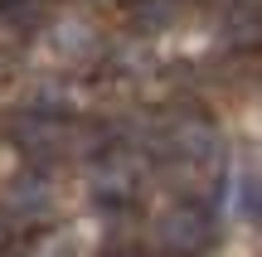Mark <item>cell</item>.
Here are the masks:
<instances>
[{
    "label": "cell",
    "instance_id": "10",
    "mask_svg": "<svg viewBox=\"0 0 262 257\" xmlns=\"http://www.w3.org/2000/svg\"><path fill=\"white\" fill-rule=\"evenodd\" d=\"M107 63H112L117 73H126V78H141V73L156 68V49H150L146 39H122V44H112Z\"/></svg>",
    "mask_w": 262,
    "mask_h": 257
},
{
    "label": "cell",
    "instance_id": "11",
    "mask_svg": "<svg viewBox=\"0 0 262 257\" xmlns=\"http://www.w3.org/2000/svg\"><path fill=\"white\" fill-rule=\"evenodd\" d=\"M44 5L39 0H0V29L5 34H39Z\"/></svg>",
    "mask_w": 262,
    "mask_h": 257
},
{
    "label": "cell",
    "instance_id": "4",
    "mask_svg": "<svg viewBox=\"0 0 262 257\" xmlns=\"http://www.w3.org/2000/svg\"><path fill=\"white\" fill-rule=\"evenodd\" d=\"M141 184H146V175H141V160L131 151H102L93 160V175H88V190L112 209L131 204L141 194Z\"/></svg>",
    "mask_w": 262,
    "mask_h": 257
},
{
    "label": "cell",
    "instance_id": "2",
    "mask_svg": "<svg viewBox=\"0 0 262 257\" xmlns=\"http://www.w3.org/2000/svg\"><path fill=\"white\" fill-rule=\"evenodd\" d=\"M156 136H160V151L175 155L189 170H204V165H214L219 155H224V136H219V126L209 122L204 112H180L175 122H165Z\"/></svg>",
    "mask_w": 262,
    "mask_h": 257
},
{
    "label": "cell",
    "instance_id": "5",
    "mask_svg": "<svg viewBox=\"0 0 262 257\" xmlns=\"http://www.w3.org/2000/svg\"><path fill=\"white\" fill-rule=\"evenodd\" d=\"M54 204H58V194H54V184H49V175H39V170L15 175V180L5 184V194H0V214H5L10 228H19V223H44L49 214H54Z\"/></svg>",
    "mask_w": 262,
    "mask_h": 257
},
{
    "label": "cell",
    "instance_id": "15",
    "mask_svg": "<svg viewBox=\"0 0 262 257\" xmlns=\"http://www.w3.org/2000/svg\"><path fill=\"white\" fill-rule=\"evenodd\" d=\"M10 243V223H5V214H0V248Z\"/></svg>",
    "mask_w": 262,
    "mask_h": 257
},
{
    "label": "cell",
    "instance_id": "8",
    "mask_svg": "<svg viewBox=\"0 0 262 257\" xmlns=\"http://www.w3.org/2000/svg\"><path fill=\"white\" fill-rule=\"evenodd\" d=\"M25 107L29 112H44V116H63L73 107V87L58 83V78H34L25 87Z\"/></svg>",
    "mask_w": 262,
    "mask_h": 257
},
{
    "label": "cell",
    "instance_id": "1",
    "mask_svg": "<svg viewBox=\"0 0 262 257\" xmlns=\"http://www.w3.org/2000/svg\"><path fill=\"white\" fill-rule=\"evenodd\" d=\"M146 238L160 257H199L214 243V219L204 204L194 199H175L146 223Z\"/></svg>",
    "mask_w": 262,
    "mask_h": 257
},
{
    "label": "cell",
    "instance_id": "6",
    "mask_svg": "<svg viewBox=\"0 0 262 257\" xmlns=\"http://www.w3.org/2000/svg\"><path fill=\"white\" fill-rule=\"evenodd\" d=\"M49 49H54V58H63V63H93V58L102 54V34H97L88 19L63 15L49 29Z\"/></svg>",
    "mask_w": 262,
    "mask_h": 257
},
{
    "label": "cell",
    "instance_id": "9",
    "mask_svg": "<svg viewBox=\"0 0 262 257\" xmlns=\"http://www.w3.org/2000/svg\"><path fill=\"white\" fill-rule=\"evenodd\" d=\"M224 209H228V219H238V223H253L257 219V175L253 170L228 175V184H224Z\"/></svg>",
    "mask_w": 262,
    "mask_h": 257
},
{
    "label": "cell",
    "instance_id": "12",
    "mask_svg": "<svg viewBox=\"0 0 262 257\" xmlns=\"http://www.w3.org/2000/svg\"><path fill=\"white\" fill-rule=\"evenodd\" d=\"M131 15H136V29L141 34H160L180 19V0H131Z\"/></svg>",
    "mask_w": 262,
    "mask_h": 257
},
{
    "label": "cell",
    "instance_id": "13",
    "mask_svg": "<svg viewBox=\"0 0 262 257\" xmlns=\"http://www.w3.org/2000/svg\"><path fill=\"white\" fill-rule=\"evenodd\" d=\"M83 252H88V233L83 228H58V233H49L39 243L34 257H83Z\"/></svg>",
    "mask_w": 262,
    "mask_h": 257
},
{
    "label": "cell",
    "instance_id": "7",
    "mask_svg": "<svg viewBox=\"0 0 262 257\" xmlns=\"http://www.w3.org/2000/svg\"><path fill=\"white\" fill-rule=\"evenodd\" d=\"M224 39L233 49H257L262 39V15H257V0H233L224 19Z\"/></svg>",
    "mask_w": 262,
    "mask_h": 257
},
{
    "label": "cell",
    "instance_id": "3",
    "mask_svg": "<svg viewBox=\"0 0 262 257\" xmlns=\"http://www.w3.org/2000/svg\"><path fill=\"white\" fill-rule=\"evenodd\" d=\"M5 136H10V146L25 151L34 165H49V160H58V155H68V126H63V116H44V112L19 107V112L5 122Z\"/></svg>",
    "mask_w": 262,
    "mask_h": 257
},
{
    "label": "cell",
    "instance_id": "14",
    "mask_svg": "<svg viewBox=\"0 0 262 257\" xmlns=\"http://www.w3.org/2000/svg\"><path fill=\"white\" fill-rule=\"evenodd\" d=\"M107 257H146V252H136V248H112Z\"/></svg>",
    "mask_w": 262,
    "mask_h": 257
}]
</instances>
